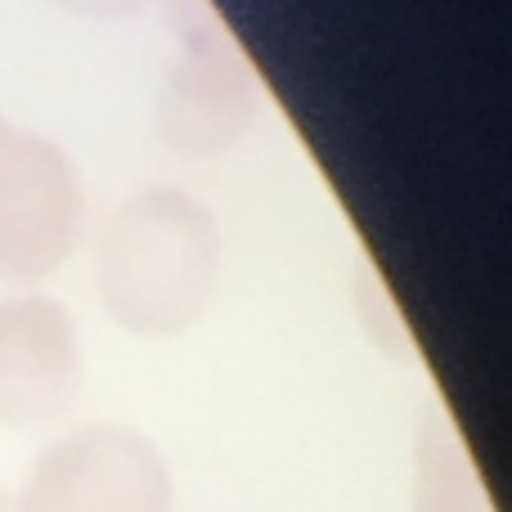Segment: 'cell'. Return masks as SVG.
Instances as JSON below:
<instances>
[{"mask_svg": "<svg viewBox=\"0 0 512 512\" xmlns=\"http://www.w3.org/2000/svg\"><path fill=\"white\" fill-rule=\"evenodd\" d=\"M221 225L176 185L131 194L95 243V288L108 319L135 337H176L207 315L221 288Z\"/></svg>", "mask_w": 512, "mask_h": 512, "instance_id": "obj_1", "label": "cell"}, {"mask_svg": "<svg viewBox=\"0 0 512 512\" xmlns=\"http://www.w3.org/2000/svg\"><path fill=\"white\" fill-rule=\"evenodd\" d=\"M180 54L153 99L158 140L180 158H221L261 117V90L239 45L207 9L180 5Z\"/></svg>", "mask_w": 512, "mask_h": 512, "instance_id": "obj_2", "label": "cell"}, {"mask_svg": "<svg viewBox=\"0 0 512 512\" xmlns=\"http://www.w3.org/2000/svg\"><path fill=\"white\" fill-rule=\"evenodd\" d=\"M14 499L18 512H176V481L144 432L86 423L36 454Z\"/></svg>", "mask_w": 512, "mask_h": 512, "instance_id": "obj_3", "label": "cell"}, {"mask_svg": "<svg viewBox=\"0 0 512 512\" xmlns=\"http://www.w3.org/2000/svg\"><path fill=\"white\" fill-rule=\"evenodd\" d=\"M86 230V185L54 140L0 126V279H50Z\"/></svg>", "mask_w": 512, "mask_h": 512, "instance_id": "obj_4", "label": "cell"}, {"mask_svg": "<svg viewBox=\"0 0 512 512\" xmlns=\"http://www.w3.org/2000/svg\"><path fill=\"white\" fill-rule=\"evenodd\" d=\"M86 387V355L72 310L45 292L0 297V427L63 418Z\"/></svg>", "mask_w": 512, "mask_h": 512, "instance_id": "obj_5", "label": "cell"}, {"mask_svg": "<svg viewBox=\"0 0 512 512\" xmlns=\"http://www.w3.org/2000/svg\"><path fill=\"white\" fill-rule=\"evenodd\" d=\"M414 512H495L477 459L459 436L454 418L441 405H427L414 427V486H409Z\"/></svg>", "mask_w": 512, "mask_h": 512, "instance_id": "obj_6", "label": "cell"}, {"mask_svg": "<svg viewBox=\"0 0 512 512\" xmlns=\"http://www.w3.org/2000/svg\"><path fill=\"white\" fill-rule=\"evenodd\" d=\"M54 9L77 18H95V23H117V18H135L153 5V0H50Z\"/></svg>", "mask_w": 512, "mask_h": 512, "instance_id": "obj_7", "label": "cell"}, {"mask_svg": "<svg viewBox=\"0 0 512 512\" xmlns=\"http://www.w3.org/2000/svg\"><path fill=\"white\" fill-rule=\"evenodd\" d=\"M0 512H18V499L5 495V490H0Z\"/></svg>", "mask_w": 512, "mask_h": 512, "instance_id": "obj_8", "label": "cell"}, {"mask_svg": "<svg viewBox=\"0 0 512 512\" xmlns=\"http://www.w3.org/2000/svg\"><path fill=\"white\" fill-rule=\"evenodd\" d=\"M0 126H5V117H0Z\"/></svg>", "mask_w": 512, "mask_h": 512, "instance_id": "obj_9", "label": "cell"}]
</instances>
